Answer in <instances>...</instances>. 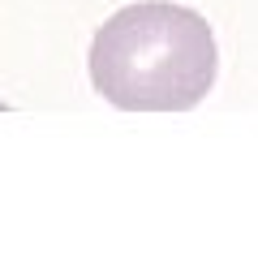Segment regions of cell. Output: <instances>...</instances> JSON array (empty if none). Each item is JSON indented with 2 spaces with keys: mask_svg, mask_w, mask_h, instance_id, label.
<instances>
[{
  "mask_svg": "<svg viewBox=\"0 0 258 258\" xmlns=\"http://www.w3.org/2000/svg\"><path fill=\"white\" fill-rule=\"evenodd\" d=\"M91 86L120 112H189L211 95L220 52L198 9L138 0L91 39Z\"/></svg>",
  "mask_w": 258,
  "mask_h": 258,
  "instance_id": "cell-1",
  "label": "cell"
},
{
  "mask_svg": "<svg viewBox=\"0 0 258 258\" xmlns=\"http://www.w3.org/2000/svg\"><path fill=\"white\" fill-rule=\"evenodd\" d=\"M5 108H9V103H0V112H5Z\"/></svg>",
  "mask_w": 258,
  "mask_h": 258,
  "instance_id": "cell-2",
  "label": "cell"
}]
</instances>
